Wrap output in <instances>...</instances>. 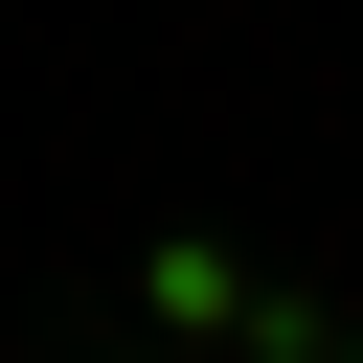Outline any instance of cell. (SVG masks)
<instances>
[{"instance_id":"cell-1","label":"cell","mask_w":363,"mask_h":363,"mask_svg":"<svg viewBox=\"0 0 363 363\" xmlns=\"http://www.w3.org/2000/svg\"><path fill=\"white\" fill-rule=\"evenodd\" d=\"M340 363H363V340H340Z\"/></svg>"}]
</instances>
